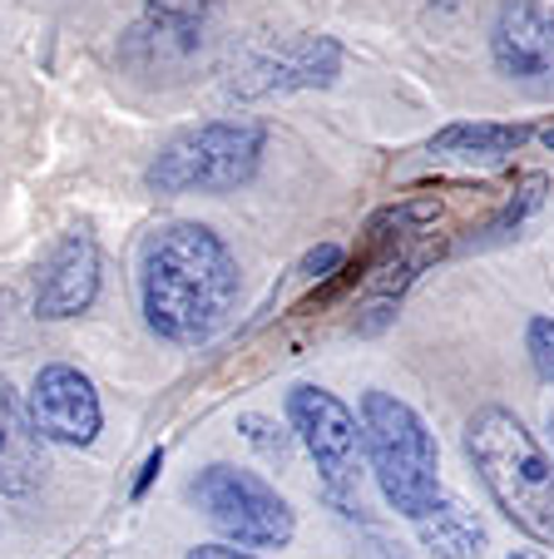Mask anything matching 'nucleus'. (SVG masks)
<instances>
[{
	"instance_id": "nucleus-6",
	"label": "nucleus",
	"mask_w": 554,
	"mask_h": 559,
	"mask_svg": "<svg viewBox=\"0 0 554 559\" xmlns=\"http://www.w3.org/2000/svg\"><path fill=\"white\" fill-rule=\"evenodd\" d=\"M193 500H199L203 520L243 549H283L297 535L293 506L262 475L243 471V465H203L199 480H193Z\"/></svg>"
},
{
	"instance_id": "nucleus-9",
	"label": "nucleus",
	"mask_w": 554,
	"mask_h": 559,
	"mask_svg": "<svg viewBox=\"0 0 554 559\" xmlns=\"http://www.w3.org/2000/svg\"><path fill=\"white\" fill-rule=\"evenodd\" d=\"M31 421L45 441H60V445H90L99 436V396H95V381L84 371L64 367H40L31 381Z\"/></svg>"
},
{
	"instance_id": "nucleus-8",
	"label": "nucleus",
	"mask_w": 554,
	"mask_h": 559,
	"mask_svg": "<svg viewBox=\"0 0 554 559\" xmlns=\"http://www.w3.org/2000/svg\"><path fill=\"white\" fill-rule=\"evenodd\" d=\"M491 60L510 85L554 95V11L540 0H505L491 25Z\"/></svg>"
},
{
	"instance_id": "nucleus-15",
	"label": "nucleus",
	"mask_w": 554,
	"mask_h": 559,
	"mask_svg": "<svg viewBox=\"0 0 554 559\" xmlns=\"http://www.w3.org/2000/svg\"><path fill=\"white\" fill-rule=\"evenodd\" d=\"M524 352H530L534 371L554 386V317H530V328H524Z\"/></svg>"
},
{
	"instance_id": "nucleus-11",
	"label": "nucleus",
	"mask_w": 554,
	"mask_h": 559,
	"mask_svg": "<svg viewBox=\"0 0 554 559\" xmlns=\"http://www.w3.org/2000/svg\"><path fill=\"white\" fill-rule=\"evenodd\" d=\"M45 436L35 431L31 406H21V396L11 391V381L0 377V496H31L45 475Z\"/></svg>"
},
{
	"instance_id": "nucleus-20",
	"label": "nucleus",
	"mask_w": 554,
	"mask_h": 559,
	"mask_svg": "<svg viewBox=\"0 0 554 559\" xmlns=\"http://www.w3.org/2000/svg\"><path fill=\"white\" fill-rule=\"evenodd\" d=\"M158 471H164V451H154V455H149V461H144V471H139V480H134V490H129V496H134V500H144L149 496V486H154V475Z\"/></svg>"
},
{
	"instance_id": "nucleus-5",
	"label": "nucleus",
	"mask_w": 554,
	"mask_h": 559,
	"mask_svg": "<svg viewBox=\"0 0 554 559\" xmlns=\"http://www.w3.org/2000/svg\"><path fill=\"white\" fill-rule=\"evenodd\" d=\"M287 426L303 441V451L313 455L322 490L342 515L362 510V455H366V431L356 421V412L332 396L327 386H293L287 391Z\"/></svg>"
},
{
	"instance_id": "nucleus-17",
	"label": "nucleus",
	"mask_w": 554,
	"mask_h": 559,
	"mask_svg": "<svg viewBox=\"0 0 554 559\" xmlns=\"http://www.w3.org/2000/svg\"><path fill=\"white\" fill-rule=\"evenodd\" d=\"M540 199H544V179H530V183H524V199H520V203H510V209H505L500 218H495V228H491V233L520 228V223H524V213H530V209H540Z\"/></svg>"
},
{
	"instance_id": "nucleus-3",
	"label": "nucleus",
	"mask_w": 554,
	"mask_h": 559,
	"mask_svg": "<svg viewBox=\"0 0 554 559\" xmlns=\"http://www.w3.org/2000/svg\"><path fill=\"white\" fill-rule=\"evenodd\" d=\"M362 431H366V461L377 475L381 496L397 515L416 520L440 500V451L436 436L426 431L416 412L391 391H366L362 396Z\"/></svg>"
},
{
	"instance_id": "nucleus-19",
	"label": "nucleus",
	"mask_w": 554,
	"mask_h": 559,
	"mask_svg": "<svg viewBox=\"0 0 554 559\" xmlns=\"http://www.w3.org/2000/svg\"><path fill=\"white\" fill-rule=\"evenodd\" d=\"M184 559H258L248 549H233V545H193Z\"/></svg>"
},
{
	"instance_id": "nucleus-13",
	"label": "nucleus",
	"mask_w": 554,
	"mask_h": 559,
	"mask_svg": "<svg viewBox=\"0 0 554 559\" xmlns=\"http://www.w3.org/2000/svg\"><path fill=\"white\" fill-rule=\"evenodd\" d=\"M534 139L530 124H495V119H456L431 139L436 158H460V164H500V158L520 154Z\"/></svg>"
},
{
	"instance_id": "nucleus-23",
	"label": "nucleus",
	"mask_w": 554,
	"mask_h": 559,
	"mask_svg": "<svg viewBox=\"0 0 554 559\" xmlns=\"http://www.w3.org/2000/svg\"><path fill=\"white\" fill-rule=\"evenodd\" d=\"M550 431H554V412H550Z\"/></svg>"
},
{
	"instance_id": "nucleus-21",
	"label": "nucleus",
	"mask_w": 554,
	"mask_h": 559,
	"mask_svg": "<svg viewBox=\"0 0 554 559\" xmlns=\"http://www.w3.org/2000/svg\"><path fill=\"white\" fill-rule=\"evenodd\" d=\"M540 139H544V148H550V154H554V124H550V129H544V134H540Z\"/></svg>"
},
{
	"instance_id": "nucleus-14",
	"label": "nucleus",
	"mask_w": 554,
	"mask_h": 559,
	"mask_svg": "<svg viewBox=\"0 0 554 559\" xmlns=\"http://www.w3.org/2000/svg\"><path fill=\"white\" fill-rule=\"evenodd\" d=\"M209 21V0H144V35L174 50H193Z\"/></svg>"
},
{
	"instance_id": "nucleus-10",
	"label": "nucleus",
	"mask_w": 554,
	"mask_h": 559,
	"mask_svg": "<svg viewBox=\"0 0 554 559\" xmlns=\"http://www.w3.org/2000/svg\"><path fill=\"white\" fill-rule=\"evenodd\" d=\"M99 297V248L84 228L64 233L60 248L45 258L40 287H35V317L64 322V317L90 312Z\"/></svg>"
},
{
	"instance_id": "nucleus-12",
	"label": "nucleus",
	"mask_w": 554,
	"mask_h": 559,
	"mask_svg": "<svg viewBox=\"0 0 554 559\" xmlns=\"http://www.w3.org/2000/svg\"><path fill=\"white\" fill-rule=\"evenodd\" d=\"M411 525H416L421 545H426L436 559H481L485 549H491V535H485L481 515H475L465 500L446 496V490H440L436 506L421 510Z\"/></svg>"
},
{
	"instance_id": "nucleus-16",
	"label": "nucleus",
	"mask_w": 554,
	"mask_h": 559,
	"mask_svg": "<svg viewBox=\"0 0 554 559\" xmlns=\"http://www.w3.org/2000/svg\"><path fill=\"white\" fill-rule=\"evenodd\" d=\"M238 426H243V436H248V441L258 445L262 455H268V461H287V436L278 431L268 416H243Z\"/></svg>"
},
{
	"instance_id": "nucleus-4",
	"label": "nucleus",
	"mask_w": 554,
	"mask_h": 559,
	"mask_svg": "<svg viewBox=\"0 0 554 559\" xmlns=\"http://www.w3.org/2000/svg\"><path fill=\"white\" fill-rule=\"evenodd\" d=\"M268 148V129L258 119H209V124L178 129L164 139V148L149 164V189L154 193H233L252 183Z\"/></svg>"
},
{
	"instance_id": "nucleus-22",
	"label": "nucleus",
	"mask_w": 554,
	"mask_h": 559,
	"mask_svg": "<svg viewBox=\"0 0 554 559\" xmlns=\"http://www.w3.org/2000/svg\"><path fill=\"white\" fill-rule=\"evenodd\" d=\"M510 559H544V555H534V549H515Z\"/></svg>"
},
{
	"instance_id": "nucleus-18",
	"label": "nucleus",
	"mask_w": 554,
	"mask_h": 559,
	"mask_svg": "<svg viewBox=\"0 0 554 559\" xmlns=\"http://www.w3.org/2000/svg\"><path fill=\"white\" fill-rule=\"evenodd\" d=\"M332 267H342V248H337V243H322V248H313V253L303 258V267H297V273L313 283V277H327Z\"/></svg>"
},
{
	"instance_id": "nucleus-2",
	"label": "nucleus",
	"mask_w": 554,
	"mask_h": 559,
	"mask_svg": "<svg viewBox=\"0 0 554 559\" xmlns=\"http://www.w3.org/2000/svg\"><path fill=\"white\" fill-rule=\"evenodd\" d=\"M465 455L485 480L491 500L520 535L554 549V461L534 431L505 406H481L465 421Z\"/></svg>"
},
{
	"instance_id": "nucleus-1",
	"label": "nucleus",
	"mask_w": 554,
	"mask_h": 559,
	"mask_svg": "<svg viewBox=\"0 0 554 559\" xmlns=\"http://www.w3.org/2000/svg\"><path fill=\"white\" fill-rule=\"evenodd\" d=\"M243 273L209 223H164L139 248V307L149 332L174 347H203L233 322Z\"/></svg>"
},
{
	"instance_id": "nucleus-7",
	"label": "nucleus",
	"mask_w": 554,
	"mask_h": 559,
	"mask_svg": "<svg viewBox=\"0 0 554 559\" xmlns=\"http://www.w3.org/2000/svg\"><path fill=\"white\" fill-rule=\"evenodd\" d=\"M342 45L332 35H287L278 45H258L233 64L228 85L243 99L258 95H293V90H327L342 74Z\"/></svg>"
}]
</instances>
